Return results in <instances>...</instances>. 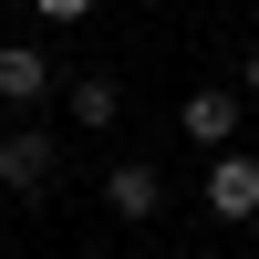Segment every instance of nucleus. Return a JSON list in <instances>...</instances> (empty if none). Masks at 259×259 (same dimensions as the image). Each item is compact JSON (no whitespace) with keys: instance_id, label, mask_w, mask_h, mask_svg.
I'll use <instances>...</instances> for the list:
<instances>
[{"instance_id":"423d86ee","label":"nucleus","mask_w":259,"mask_h":259,"mask_svg":"<svg viewBox=\"0 0 259 259\" xmlns=\"http://www.w3.org/2000/svg\"><path fill=\"white\" fill-rule=\"evenodd\" d=\"M114 114H124V83H114V73H83V83H73V124H94V135H104Z\"/></svg>"},{"instance_id":"0eeeda50","label":"nucleus","mask_w":259,"mask_h":259,"mask_svg":"<svg viewBox=\"0 0 259 259\" xmlns=\"http://www.w3.org/2000/svg\"><path fill=\"white\" fill-rule=\"evenodd\" d=\"M31 11H41V21H83L94 0H31Z\"/></svg>"},{"instance_id":"f03ea898","label":"nucleus","mask_w":259,"mask_h":259,"mask_svg":"<svg viewBox=\"0 0 259 259\" xmlns=\"http://www.w3.org/2000/svg\"><path fill=\"white\" fill-rule=\"evenodd\" d=\"M197 197H207V218H259V156L249 145H207V177H197Z\"/></svg>"},{"instance_id":"f257e3e1","label":"nucleus","mask_w":259,"mask_h":259,"mask_svg":"<svg viewBox=\"0 0 259 259\" xmlns=\"http://www.w3.org/2000/svg\"><path fill=\"white\" fill-rule=\"evenodd\" d=\"M52 177H62V135L11 124V135H0V187H11L21 207H41V197H52Z\"/></svg>"},{"instance_id":"20e7f679","label":"nucleus","mask_w":259,"mask_h":259,"mask_svg":"<svg viewBox=\"0 0 259 259\" xmlns=\"http://www.w3.org/2000/svg\"><path fill=\"white\" fill-rule=\"evenodd\" d=\"M0 104H21V114L52 104V52L41 41H0Z\"/></svg>"},{"instance_id":"6e6552de","label":"nucleus","mask_w":259,"mask_h":259,"mask_svg":"<svg viewBox=\"0 0 259 259\" xmlns=\"http://www.w3.org/2000/svg\"><path fill=\"white\" fill-rule=\"evenodd\" d=\"M239 83H249V104H259V41H249V62H239Z\"/></svg>"},{"instance_id":"7ed1b4c3","label":"nucleus","mask_w":259,"mask_h":259,"mask_svg":"<svg viewBox=\"0 0 259 259\" xmlns=\"http://www.w3.org/2000/svg\"><path fill=\"white\" fill-rule=\"evenodd\" d=\"M239 114H249V83H239V94H228V83H197V94L177 104L187 145H239Z\"/></svg>"},{"instance_id":"39448f33","label":"nucleus","mask_w":259,"mask_h":259,"mask_svg":"<svg viewBox=\"0 0 259 259\" xmlns=\"http://www.w3.org/2000/svg\"><path fill=\"white\" fill-rule=\"evenodd\" d=\"M104 207H114L124 228H145V218H156V207H166V177H156V166H135V156H124L114 177H104Z\"/></svg>"}]
</instances>
